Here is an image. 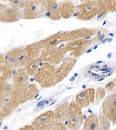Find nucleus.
Here are the masks:
<instances>
[{"label": "nucleus", "mask_w": 116, "mask_h": 130, "mask_svg": "<svg viewBox=\"0 0 116 130\" xmlns=\"http://www.w3.org/2000/svg\"><path fill=\"white\" fill-rule=\"evenodd\" d=\"M107 39H105L104 40H103L102 41V43H106V42H107Z\"/></svg>", "instance_id": "nucleus-31"}, {"label": "nucleus", "mask_w": 116, "mask_h": 130, "mask_svg": "<svg viewBox=\"0 0 116 130\" xmlns=\"http://www.w3.org/2000/svg\"><path fill=\"white\" fill-rule=\"evenodd\" d=\"M35 9H36V6H33L32 8H31V10L32 11H34L35 10Z\"/></svg>", "instance_id": "nucleus-26"}, {"label": "nucleus", "mask_w": 116, "mask_h": 130, "mask_svg": "<svg viewBox=\"0 0 116 130\" xmlns=\"http://www.w3.org/2000/svg\"><path fill=\"white\" fill-rule=\"evenodd\" d=\"M50 130H67V129L63 123L55 122V125Z\"/></svg>", "instance_id": "nucleus-12"}, {"label": "nucleus", "mask_w": 116, "mask_h": 130, "mask_svg": "<svg viewBox=\"0 0 116 130\" xmlns=\"http://www.w3.org/2000/svg\"><path fill=\"white\" fill-rule=\"evenodd\" d=\"M50 15H51V14H50V13L49 12H47L46 13V14H45L46 16H47V17H49V16H50Z\"/></svg>", "instance_id": "nucleus-28"}, {"label": "nucleus", "mask_w": 116, "mask_h": 130, "mask_svg": "<svg viewBox=\"0 0 116 130\" xmlns=\"http://www.w3.org/2000/svg\"><path fill=\"white\" fill-rule=\"evenodd\" d=\"M35 67H36V66L34 64L32 65V68L33 69H35Z\"/></svg>", "instance_id": "nucleus-32"}, {"label": "nucleus", "mask_w": 116, "mask_h": 130, "mask_svg": "<svg viewBox=\"0 0 116 130\" xmlns=\"http://www.w3.org/2000/svg\"><path fill=\"white\" fill-rule=\"evenodd\" d=\"M2 122H0V127H1V126H2Z\"/></svg>", "instance_id": "nucleus-48"}, {"label": "nucleus", "mask_w": 116, "mask_h": 130, "mask_svg": "<svg viewBox=\"0 0 116 130\" xmlns=\"http://www.w3.org/2000/svg\"><path fill=\"white\" fill-rule=\"evenodd\" d=\"M104 37H105V35L104 34H102V35H100V37L99 38V39L100 41H102L104 39Z\"/></svg>", "instance_id": "nucleus-19"}, {"label": "nucleus", "mask_w": 116, "mask_h": 130, "mask_svg": "<svg viewBox=\"0 0 116 130\" xmlns=\"http://www.w3.org/2000/svg\"><path fill=\"white\" fill-rule=\"evenodd\" d=\"M4 6V5L3 4H2L1 2H0V12L2 10V8H3V7Z\"/></svg>", "instance_id": "nucleus-22"}, {"label": "nucleus", "mask_w": 116, "mask_h": 130, "mask_svg": "<svg viewBox=\"0 0 116 130\" xmlns=\"http://www.w3.org/2000/svg\"><path fill=\"white\" fill-rule=\"evenodd\" d=\"M85 85H84V86H83V88H84V89H85Z\"/></svg>", "instance_id": "nucleus-50"}, {"label": "nucleus", "mask_w": 116, "mask_h": 130, "mask_svg": "<svg viewBox=\"0 0 116 130\" xmlns=\"http://www.w3.org/2000/svg\"><path fill=\"white\" fill-rule=\"evenodd\" d=\"M92 49H89V50H88V51H87V53H91V52H92Z\"/></svg>", "instance_id": "nucleus-37"}, {"label": "nucleus", "mask_w": 116, "mask_h": 130, "mask_svg": "<svg viewBox=\"0 0 116 130\" xmlns=\"http://www.w3.org/2000/svg\"><path fill=\"white\" fill-rule=\"evenodd\" d=\"M107 57H108V58H111L112 57V53H109L108 55L107 56Z\"/></svg>", "instance_id": "nucleus-23"}, {"label": "nucleus", "mask_w": 116, "mask_h": 130, "mask_svg": "<svg viewBox=\"0 0 116 130\" xmlns=\"http://www.w3.org/2000/svg\"><path fill=\"white\" fill-rule=\"evenodd\" d=\"M12 86L6 82L0 83V107L9 100L12 93Z\"/></svg>", "instance_id": "nucleus-7"}, {"label": "nucleus", "mask_w": 116, "mask_h": 130, "mask_svg": "<svg viewBox=\"0 0 116 130\" xmlns=\"http://www.w3.org/2000/svg\"><path fill=\"white\" fill-rule=\"evenodd\" d=\"M13 74L12 67L4 60L0 63V83L6 82L10 78Z\"/></svg>", "instance_id": "nucleus-10"}, {"label": "nucleus", "mask_w": 116, "mask_h": 130, "mask_svg": "<svg viewBox=\"0 0 116 130\" xmlns=\"http://www.w3.org/2000/svg\"><path fill=\"white\" fill-rule=\"evenodd\" d=\"M114 86V83L113 82H110L109 83H108L105 86V88L106 89H108V91H110L113 88Z\"/></svg>", "instance_id": "nucleus-15"}, {"label": "nucleus", "mask_w": 116, "mask_h": 130, "mask_svg": "<svg viewBox=\"0 0 116 130\" xmlns=\"http://www.w3.org/2000/svg\"><path fill=\"white\" fill-rule=\"evenodd\" d=\"M33 80H34V79H31V81H33Z\"/></svg>", "instance_id": "nucleus-49"}, {"label": "nucleus", "mask_w": 116, "mask_h": 130, "mask_svg": "<svg viewBox=\"0 0 116 130\" xmlns=\"http://www.w3.org/2000/svg\"><path fill=\"white\" fill-rule=\"evenodd\" d=\"M57 5L56 4H53V5H52V9L53 10H55V9H56L57 8Z\"/></svg>", "instance_id": "nucleus-18"}, {"label": "nucleus", "mask_w": 116, "mask_h": 130, "mask_svg": "<svg viewBox=\"0 0 116 130\" xmlns=\"http://www.w3.org/2000/svg\"><path fill=\"white\" fill-rule=\"evenodd\" d=\"M18 105V103L11 98L0 107V112L5 118L12 113Z\"/></svg>", "instance_id": "nucleus-8"}, {"label": "nucleus", "mask_w": 116, "mask_h": 130, "mask_svg": "<svg viewBox=\"0 0 116 130\" xmlns=\"http://www.w3.org/2000/svg\"><path fill=\"white\" fill-rule=\"evenodd\" d=\"M103 14H104V12H102V13H101L99 15H98V19H97V20H99V19L102 17V15H103Z\"/></svg>", "instance_id": "nucleus-24"}, {"label": "nucleus", "mask_w": 116, "mask_h": 130, "mask_svg": "<svg viewBox=\"0 0 116 130\" xmlns=\"http://www.w3.org/2000/svg\"><path fill=\"white\" fill-rule=\"evenodd\" d=\"M4 116H3L2 113H1V112H0V122L3 120V119L4 118Z\"/></svg>", "instance_id": "nucleus-20"}, {"label": "nucleus", "mask_w": 116, "mask_h": 130, "mask_svg": "<svg viewBox=\"0 0 116 130\" xmlns=\"http://www.w3.org/2000/svg\"><path fill=\"white\" fill-rule=\"evenodd\" d=\"M69 104L65 103L56 108L54 112L55 122L63 123L67 118Z\"/></svg>", "instance_id": "nucleus-5"}, {"label": "nucleus", "mask_w": 116, "mask_h": 130, "mask_svg": "<svg viewBox=\"0 0 116 130\" xmlns=\"http://www.w3.org/2000/svg\"><path fill=\"white\" fill-rule=\"evenodd\" d=\"M104 78H102V79H99L98 80V81H101V80H102L103 79H104Z\"/></svg>", "instance_id": "nucleus-47"}, {"label": "nucleus", "mask_w": 116, "mask_h": 130, "mask_svg": "<svg viewBox=\"0 0 116 130\" xmlns=\"http://www.w3.org/2000/svg\"><path fill=\"white\" fill-rule=\"evenodd\" d=\"M111 68H106V69H104V68H103V69H98V71H110L111 70Z\"/></svg>", "instance_id": "nucleus-17"}, {"label": "nucleus", "mask_w": 116, "mask_h": 130, "mask_svg": "<svg viewBox=\"0 0 116 130\" xmlns=\"http://www.w3.org/2000/svg\"><path fill=\"white\" fill-rule=\"evenodd\" d=\"M90 38H91V36L87 37L86 38V39H89Z\"/></svg>", "instance_id": "nucleus-43"}, {"label": "nucleus", "mask_w": 116, "mask_h": 130, "mask_svg": "<svg viewBox=\"0 0 116 130\" xmlns=\"http://www.w3.org/2000/svg\"><path fill=\"white\" fill-rule=\"evenodd\" d=\"M100 34H101V31H99L98 32V38H99V37L100 36Z\"/></svg>", "instance_id": "nucleus-30"}, {"label": "nucleus", "mask_w": 116, "mask_h": 130, "mask_svg": "<svg viewBox=\"0 0 116 130\" xmlns=\"http://www.w3.org/2000/svg\"><path fill=\"white\" fill-rule=\"evenodd\" d=\"M113 39H111V38H109V39H107V41L108 42V43H110V42H112V41Z\"/></svg>", "instance_id": "nucleus-27"}, {"label": "nucleus", "mask_w": 116, "mask_h": 130, "mask_svg": "<svg viewBox=\"0 0 116 130\" xmlns=\"http://www.w3.org/2000/svg\"><path fill=\"white\" fill-rule=\"evenodd\" d=\"M104 67V69H106V68H107V65H104V67Z\"/></svg>", "instance_id": "nucleus-42"}, {"label": "nucleus", "mask_w": 116, "mask_h": 130, "mask_svg": "<svg viewBox=\"0 0 116 130\" xmlns=\"http://www.w3.org/2000/svg\"><path fill=\"white\" fill-rule=\"evenodd\" d=\"M94 94V91L92 89H88L80 93L77 97L78 105L81 108H84L89 105L90 103L93 102Z\"/></svg>", "instance_id": "nucleus-6"}, {"label": "nucleus", "mask_w": 116, "mask_h": 130, "mask_svg": "<svg viewBox=\"0 0 116 130\" xmlns=\"http://www.w3.org/2000/svg\"><path fill=\"white\" fill-rule=\"evenodd\" d=\"M106 24V21H104V23H103V24H102V25H104L105 24Z\"/></svg>", "instance_id": "nucleus-45"}, {"label": "nucleus", "mask_w": 116, "mask_h": 130, "mask_svg": "<svg viewBox=\"0 0 116 130\" xmlns=\"http://www.w3.org/2000/svg\"><path fill=\"white\" fill-rule=\"evenodd\" d=\"M98 118L99 122L98 130H109L110 126V121L103 114H100Z\"/></svg>", "instance_id": "nucleus-11"}, {"label": "nucleus", "mask_w": 116, "mask_h": 130, "mask_svg": "<svg viewBox=\"0 0 116 130\" xmlns=\"http://www.w3.org/2000/svg\"><path fill=\"white\" fill-rule=\"evenodd\" d=\"M99 65H97V66H94V68H96V69H98L99 68Z\"/></svg>", "instance_id": "nucleus-29"}, {"label": "nucleus", "mask_w": 116, "mask_h": 130, "mask_svg": "<svg viewBox=\"0 0 116 130\" xmlns=\"http://www.w3.org/2000/svg\"><path fill=\"white\" fill-rule=\"evenodd\" d=\"M94 65H93L92 66H91L90 67V69H92L94 68Z\"/></svg>", "instance_id": "nucleus-41"}, {"label": "nucleus", "mask_w": 116, "mask_h": 130, "mask_svg": "<svg viewBox=\"0 0 116 130\" xmlns=\"http://www.w3.org/2000/svg\"><path fill=\"white\" fill-rule=\"evenodd\" d=\"M102 114L110 122L115 124L116 122V99L115 96L108 98L102 106Z\"/></svg>", "instance_id": "nucleus-3"}, {"label": "nucleus", "mask_w": 116, "mask_h": 130, "mask_svg": "<svg viewBox=\"0 0 116 130\" xmlns=\"http://www.w3.org/2000/svg\"><path fill=\"white\" fill-rule=\"evenodd\" d=\"M102 61H97V62H96V63L97 64H100V63H102Z\"/></svg>", "instance_id": "nucleus-35"}, {"label": "nucleus", "mask_w": 116, "mask_h": 130, "mask_svg": "<svg viewBox=\"0 0 116 130\" xmlns=\"http://www.w3.org/2000/svg\"><path fill=\"white\" fill-rule=\"evenodd\" d=\"M18 130H34L31 125H28L24 126L20 128Z\"/></svg>", "instance_id": "nucleus-14"}, {"label": "nucleus", "mask_w": 116, "mask_h": 130, "mask_svg": "<svg viewBox=\"0 0 116 130\" xmlns=\"http://www.w3.org/2000/svg\"><path fill=\"white\" fill-rule=\"evenodd\" d=\"M98 118L95 114L90 115L83 122L82 130H98Z\"/></svg>", "instance_id": "nucleus-9"}, {"label": "nucleus", "mask_w": 116, "mask_h": 130, "mask_svg": "<svg viewBox=\"0 0 116 130\" xmlns=\"http://www.w3.org/2000/svg\"><path fill=\"white\" fill-rule=\"evenodd\" d=\"M88 72L90 73V74H91L92 73V72L90 71H88Z\"/></svg>", "instance_id": "nucleus-51"}, {"label": "nucleus", "mask_w": 116, "mask_h": 130, "mask_svg": "<svg viewBox=\"0 0 116 130\" xmlns=\"http://www.w3.org/2000/svg\"><path fill=\"white\" fill-rule=\"evenodd\" d=\"M97 48H98V45H95V47H94V50H95Z\"/></svg>", "instance_id": "nucleus-39"}, {"label": "nucleus", "mask_w": 116, "mask_h": 130, "mask_svg": "<svg viewBox=\"0 0 116 130\" xmlns=\"http://www.w3.org/2000/svg\"><path fill=\"white\" fill-rule=\"evenodd\" d=\"M58 41V40H57V39H55V40H53L51 43H50V44L51 45H54L55 44V43H57V42Z\"/></svg>", "instance_id": "nucleus-21"}, {"label": "nucleus", "mask_w": 116, "mask_h": 130, "mask_svg": "<svg viewBox=\"0 0 116 130\" xmlns=\"http://www.w3.org/2000/svg\"><path fill=\"white\" fill-rule=\"evenodd\" d=\"M109 36H111V37L114 36V35H113V34H112V33H110V34H109Z\"/></svg>", "instance_id": "nucleus-36"}, {"label": "nucleus", "mask_w": 116, "mask_h": 130, "mask_svg": "<svg viewBox=\"0 0 116 130\" xmlns=\"http://www.w3.org/2000/svg\"><path fill=\"white\" fill-rule=\"evenodd\" d=\"M100 91L98 92V94H97V99L98 100H102V99L104 96V93L103 90L100 89Z\"/></svg>", "instance_id": "nucleus-13"}, {"label": "nucleus", "mask_w": 116, "mask_h": 130, "mask_svg": "<svg viewBox=\"0 0 116 130\" xmlns=\"http://www.w3.org/2000/svg\"><path fill=\"white\" fill-rule=\"evenodd\" d=\"M74 75V76H75L76 77V76H77L78 75L77 73H75Z\"/></svg>", "instance_id": "nucleus-46"}, {"label": "nucleus", "mask_w": 116, "mask_h": 130, "mask_svg": "<svg viewBox=\"0 0 116 130\" xmlns=\"http://www.w3.org/2000/svg\"><path fill=\"white\" fill-rule=\"evenodd\" d=\"M63 46H64V44H63L62 45H61V46H59V47L58 48V49H60L61 48V47H63Z\"/></svg>", "instance_id": "nucleus-34"}, {"label": "nucleus", "mask_w": 116, "mask_h": 130, "mask_svg": "<svg viewBox=\"0 0 116 130\" xmlns=\"http://www.w3.org/2000/svg\"><path fill=\"white\" fill-rule=\"evenodd\" d=\"M43 62H41V63L39 64V65H40V66H42V65H43Z\"/></svg>", "instance_id": "nucleus-44"}, {"label": "nucleus", "mask_w": 116, "mask_h": 130, "mask_svg": "<svg viewBox=\"0 0 116 130\" xmlns=\"http://www.w3.org/2000/svg\"><path fill=\"white\" fill-rule=\"evenodd\" d=\"M87 9H88V10H91V7H90V6H88V7H87Z\"/></svg>", "instance_id": "nucleus-38"}, {"label": "nucleus", "mask_w": 116, "mask_h": 130, "mask_svg": "<svg viewBox=\"0 0 116 130\" xmlns=\"http://www.w3.org/2000/svg\"><path fill=\"white\" fill-rule=\"evenodd\" d=\"M75 79V77H74V76H73V77L71 79H70V80L71 81H73V80H74V79Z\"/></svg>", "instance_id": "nucleus-33"}, {"label": "nucleus", "mask_w": 116, "mask_h": 130, "mask_svg": "<svg viewBox=\"0 0 116 130\" xmlns=\"http://www.w3.org/2000/svg\"><path fill=\"white\" fill-rule=\"evenodd\" d=\"M67 127L69 130H79L84 122L82 108L77 104L72 103L69 107Z\"/></svg>", "instance_id": "nucleus-1"}, {"label": "nucleus", "mask_w": 116, "mask_h": 130, "mask_svg": "<svg viewBox=\"0 0 116 130\" xmlns=\"http://www.w3.org/2000/svg\"><path fill=\"white\" fill-rule=\"evenodd\" d=\"M18 12L15 8H9L4 5L0 12V22L3 23L13 22L17 20Z\"/></svg>", "instance_id": "nucleus-4"}, {"label": "nucleus", "mask_w": 116, "mask_h": 130, "mask_svg": "<svg viewBox=\"0 0 116 130\" xmlns=\"http://www.w3.org/2000/svg\"><path fill=\"white\" fill-rule=\"evenodd\" d=\"M78 14H79V13H75L74 14H73V16H76L78 15Z\"/></svg>", "instance_id": "nucleus-40"}, {"label": "nucleus", "mask_w": 116, "mask_h": 130, "mask_svg": "<svg viewBox=\"0 0 116 130\" xmlns=\"http://www.w3.org/2000/svg\"><path fill=\"white\" fill-rule=\"evenodd\" d=\"M5 56L3 54H0V63L2 62V61L5 60Z\"/></svg>", "instance_id": "nucleus-16"}, {"label": "nucleus", "mask_w": 116, "mask_h": 130, "mask_svg": "<svg viewBox=\"0 0 116 130\" xmlns=\"http://www.w3.org/2000/svg\"><path fill=\"white\" fill-rule=\"evenodd\" d=\"M55 122L52 111L44 112L38 116L31 124L34 130H50Z\"/></svg>", "instance_id": "nucleus-2"}, {"label": "nucleus", "mask_w": 116, "mask_h": 130, "mask_svg": "<svg viewBox=\"0 0 116 130\" xmlns=\"http://www.w3.org/2000/svg\"><path fill=\"white\" fill-rule=\"evenodd\" d=\"M91 75L93 76H98L99 75H98V74H95V73H92L91 74Z\"/></svg>", "instance_id": "nucleus-25"}]
</instances>
